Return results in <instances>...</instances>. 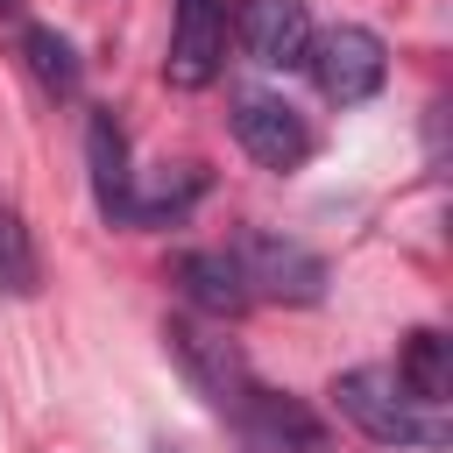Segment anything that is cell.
<instances>
[{
	"label": "cell",
	"instance_id": "obj_1",
	"mask_svg": "<svg viewBox=\"0 0 453 453\" xmlns=\"http://www.w3.org/2000/svg\"><path fill=\"white\" fill-rule=\"evenodd\" d=\"M163 347H170V361L184 368V382H191L255 453H326L319 411L297 403L290 389H269L219 326H205V319H170V326H163Z\"/></svg>",
	"mask_w": 453,
	"mask_h": 453
},
{
	"label": "cell",
	"instance_id": "obj_2",
	"mask_svg": "<svg viewBox=\"0 0 453 453\" xmlns=\"http://www.w3.org/2000/svg\"><path fill=\"white\" fill-rule=\"evenodd\" d=\"M333 411L361 432V439H375V446H446L453 439V425H446V411L439 403H418L389 368H347V375H333Z\"/></svg>",
	"mask_w": 453,
	"mask_h": 453
},
{
	"label": "cell",
	"instance_id": "obj_3",
	"mask_svg": "<svg viewBox=\"0 0 453 453\" xmlns=\"http://www.w3.org/2000/svg\"><path fill=\"white\" fill-rule=\"evenodd\" d=\"M226 255H234V269H241V283H248L255 304H319L326 297V262L304 241H290V234L241 226L226 241Z\"/></svg>",
	"mask_w": 453,
	"mask_h": 453
},
{
	"label": "cell",
	"instance_id": "obj_4",
	"mask_svg": "<svg viewBox=\"0 0 453 453\" xmlns=\"http://www.w3.org/2000/svg\"><path fill=\"white\" fill-rule=\"evenodd\" d=\"M304 71H311V85H319L333 106H361V99H375V92H382V78H389V50H382V35H375V28L340 21V28L311 35Z\"/></svg>",
	"mask_w": 453,
	"mask_h": 453
},
{
	"label": "cell",
	"instance_id": "obj_5",
	"mask_svg": "<svg viewBox=\"0 0 453 453\" xmlns=\"http://www.w3.org/2000/svg\"><path fill=\"white\" fill-rule=\"evenodd\" d=\"M226 127H234V142H241L262 170H297V163H311V149H319L311 120H304L283 92H241L234 113H226Z\"/></svg>",
	"mask_w": 453,
	"mask_h": 453
},
{
	"label": "cell",
	"instance_id": "obj_6",
	"mask_svg": "<svg viewBox=\"0 0 453 453\" xmlns=\"http://www.w3.org/2000/svg\"><path fill=\"white\" fill-rule=\"evenodd\" d=\"M226 64V7L219 0H177L170 7V50H163V78L177 92H205Z\"/></svg>",
	"mask_w": 453,
	"mask_h": 453
},
{
	"label": "cell",
	"instance_id": "obj_7",
	"mask_svg": "<svg viewBox=\"0 0 453 453\" xmlns=\"http://www.w3.org/2000/svg\"><path fill=\"white\" fill-rule=\"evenodd\" d=\"M241 50L262 71H297L311 50V14L304 0H241Z\"/></svg>",
	"mask_w": 453,
	"mask_h": 453
},
{
	"label": "cell",
	"instance_id": "obj_8",
	"mask_svg": "<svg viewBox=\"0 0 453 453\" xmlns=\"http://www.w3.org/2000/svg\"><path fill=\"white\" fill-rule=\"evenodd\" d=\"M205 198V163H156L127 177V212L120 226H170Z\"/></svg>",
	"mask_w": 453,
	"mask_h": 453
},
{
	"label": "cell",
	"instance_id": "obj_9",
	"mask_svg": "<svg viewBox=\"0 0 453 453\" xmlns=\"http://www.w3.org/2000/svg\"><path fill=\"white\" fill-rule=\"evenodd\" d=\"M170 276H177V290L191 297V311H205V319H241V311L255 304L226 248H184V255L170 262Z\"/></svg>",
	"mask_w": 453,
	"mask_h": 453
},
{
	"label": "cell",
	"instance_id": "obj_10",
	"mask_svg": "<svg viewBox=\"0 0 453 453\" xmlns=\"http://www.w3.org/2000/svg\"><path fill=\"white\" fill-rule=\"evenodd\" d=\"M85 170H92V205H99V219L106 226H120V212H127V127L113 120V106H92V120H85Z\"/></svg>",
	"mask_w": 453,
	"mask_h": 453
},
{
	"label": "cell",
	"instance_id": "obj_11",
	"mask_svg": "<svg viewBox=\"0 0 453 453\" xmlns=\"http://www.w3.org/2000/svg\"><path fill=\"white\" fill-rule=\"evenodd\" d=\"M418 403H439L446 411V396H453V340L439 333V326H418L411 340H403V354H396V368H389Z\"/></svg>",
	"mask_w": 453,
	"mask_h": 453
},
{
	"label": "cell",
	"instance_id": "obj_12",
	"mask_svg": "<svg viewBox=\"0 0 453 453\" xmlns=\"http://www.w3.org/2000/svg\"><path fill=\"white\" fill-rule=\"evenodd\" d=\"M21 64L35 71V85H42L50 99H78V85H85V64H78L71 35H57L50 21H28V28H21Z\"/></svg>",
	"mask_w": 453,
	"mask_h": 453
},
{
	"label": "cell",
	"instance_id": "obj_13",
	"mask_svg": "<svg viewBox=\"0 0 453 453\" xmlns=\"http://www.w3.org/2000/svg\"><path fill=\"white\" fill-rule=\"evenodd\" d=\"M42 290V255H35V234L21 219L14 198H0V297H35Z\"/></svg>",
	"mask_w": 453,
	"mask_h": 453
},
{
	"label": "cell",
	"instance_id": "obj_14",
	"mask_svg": "<svg viewBox=\"0 0 453 453\" xmlns=\"http://www.w3.org/2000/svg\"><path fill=\"white\" fill-rule=\"evenodd\" d=\"M156 453H184V446H170V439H156Z\"/></svg>",
	"mask_w": 453,
	"mask_h": 453
},
{
	"label": "cell",
	"instance_id": "obj_15",
	"mask_svg": "<svg viewBox=\"0 0 453 453\" xmlns=\"http://www.w3.org/2000/svg\"><path fill=\"white\" fill-rule=\"evenodd\" d=\"M7 7H14V0H0V14H7Z\"/></svg>",
	"mask_w": 453,
	"mask_h": 453
}]
</instances>
